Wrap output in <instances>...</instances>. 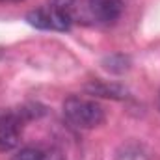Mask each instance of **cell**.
Instances as JSON below:
<instances>
[{
    "mask_svg": "<svg viewBox=\"0 0 160 160\" xmlns=\"http://www.w3.org/2000/svg\"><path fill=\"white\" fill-rule=\"evenodd\" d=\"M153 153L147 151L143 145L132 143V145H125L118 155V160H153Z\"/></svg>",
    "mask_w": 160,
    "mask_h": 160,
    "instance_id": "52a82bcc",
    "label": "cell"
},
{
    "mask_svg": "<svg viewBox=\"0 0 160 160\" xmlns=\"http://www.w3.org/2000/svg\"><path fill=\"white\" fill-rule=\"evenodd\" d=\"M11 160H63V155L56 147H24Z\"/></svg>",
    "mask_w": 160,
    "mask_h": 160,
    "instance_id": "5b68a950",
    "label": "cell"
},
{
    "mask_svg": "<svg viewBox=\"0 0 160 160\" xmlns=\"http://www.w3.org/2000/svg\"><path fill=\"white\" fill-rule=\"evenodd\" d=\"M88 91L91 95H99V97H106V99H125L127 97V89L118 84H106V82H93L88 86Z\"/></svg>",
    "mask_w": 160,
    "mask_h": 160,
    "instance_id": "8992f818",
    "label": "cell"
},
{
    "mask_svg": "<svg viewBox=\"0 0 160 160\" xmlns=\"http://www.w3.org/2000/svg\"><path fill=\"white\" fill-rule=\"evenodd\" d=\"M71 24H114L123 13L121 0H52Z\"/></svg>",
    "mask_w": 160,
    "mask_h": 160,
    "instance_id": "6da1fadb",
    "label": "cell"
},
{
    "mask_svg": "<svg viewBox=\"0 0 160 160\" xmlns=\"http://www.w3.org/2000/svg\"><path fill=\"white\" fill-rule=\"evenodd\" d=\"M26 21L39 28V30H58V32H65L71 28V22L65 19V15L50 2L43 8H38L34 11H30L26 15Z\"/></svg>",
    "mask_w": 160,
    "mask_h": 160,
    "instance_id": "3957f363",
    "label": "cell"
},
{
    "mask_svg": "<svg viewBox=\"0 0 160 160\" xmlns=\"http://www.w3.org/2000/svg\"><path fill=\"white\" fill-rule=\"evenodd\" d=\"M63 116L77 128H95L104 123V110L99 102L71 95L63 101Z\"/></svg>",
    "mask_w": 160,
    "mask_h": 160,
    "instance_id": "7a4b0ae2",
    "label": "cell"
},
{
    "mask_svg": "<svg viewBox=\"0 0 160 160\" xmlns=\"http://www.w3.org/2000/svg\"><path fill=\"white\" fill-rule=\"evenodd\" d=\"M22 136V119L19 114L0 116V153L15 149Z\"/></svg>",
    "mask_w": 160,
    "mask_h": 160,
    "instance_id": "277c9868",
    "label": "cell"
},
{
    "mask_svg": "<svg viewBox=\"0 0 160 160\" xmlns=\"http://www.w3.org/2000/svg\"><path fill=\"white\" fill-rule=\"evenodd\" d=\"M102 63H104V67H106L108 71H112V73H123V71L128 69V58H125V56H121V54L106 58Z\"/></svg>",
    "mask_w": 160,
    "mask_h": 160,
    "instance_id": "ba28073f",
    "label": "cell"
},
{
    "mask_svg": "<svg viewBox=\"0 0 160 160\" xmlns=\"http://www.w3.org/2000/svg\"><path fill=\"white\" fill-rule=\"evenodd\" d=\"M2 4H17V2H22V0H0Z\"/></svg>",
    "mask_w": 160,
    "mask_h": 160,
    "instance_id": "9c48e42d",
    "label": "cell"
}]
</instances>
